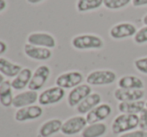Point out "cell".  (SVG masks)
<instances>
[{
	"instance_id": "cell-1",
	"label": "cell",
	"mask_w": 147,
	"mask_h": 137,
	"mask_svg": "<svg viewBox=\"0 0 147 137\" xmlns=\"http://www.w3.org/2000/svg\"><path fill=\"white\" fill-rule=\"evenodd\" d=\"M138 115L136 114H119L114 118L111 125L113 134L121 135L138 127Z\"/></svg>"
},
{
	"instance_id": "cell-2",
	"label": "cell",
	"mask_w": 147,
	"mask_h": 137,
	"mask_svg": "<svg viewBox=\"0 0 147 137\" xmlns=\"http://www.w3.org/2000/svg\"><path fill=\"white\" fill-rule=\"evenodd\" d=\"M71 44L77 50H90V49H101L104 46V41L98 35L81 34L73 37Z\"/></svg>"
},
{
	"instance_id": "cell-3",
	"label": "cell",
	"mask_w": 147,
	"mask_h": 137,
	"mask_svg": "<svg viewBox=\"0 0 147 137\" xmlns=\"http://www.w3.org/2000/svg\"><path fill=\"white\" fill-rule=\"evenodd\" d=\"M117 75L112 70H94L86 77V82L91 86H104L115 82Z\"/></svg>"
},
{
	"instance_id": "cell-4",
	"label": "cell",
	"mask_w": 147,
	"mask_h": 137,
	"mask_svg": "<svg viewBox=\"0 0 147 137\" xmlns=\"http://www.w3.org/2000/svg\"><path fill=\"white\" fill-rule=\"evenodd\" d=\"M87 125L88 123L86 117H83L82 115L73 116L63 122L61 132L66 136L76 135L78 133H81Z\"/></svg>"
},
{
	"instance_id": "cell-5",
	"label": "cell",
	"mask_w": 147,
	"mask_h": 137,
	"mask_svg": "<svg viewBox=\"0 0 147 137\" xmlns=\"http://www.w3.org/2000/svg\"><path fill=\"white\" fill-rule=\"evenodd\" d=\"M64 96H65V90L63 88L58 86L50 87L39 94L38 102L41 106H48L60 102L64 98Z\"/></svg>"
},
{
	"instance_id": "cell-6",
	"label": "cell",
	"mask_w": 147,
	"mask_h": 137,
	"mask_svg": "<svg viewBox=\"0 0 147 137\" xmlns=\"http://www.w3.org/2000/svg\"><path fill=\"white\" fill-rule=\"evenodd\" d=\"M83 81V75L79 71H69L60 74L56 78V86L63 89H73Z\"/></svg>"
},
{
	"instance_id": "cell-7",
	"label": "cell",
	"mask_w": 147,
	"mask_h": 137,
	"mask_svg": "<svg viewBox=\"0 0 147 137\" xmlns=\"http://www.w3.org/2000/svg\"><path fill=\"white\" fill-rule=\"evenodd\" d=\"M49 76H50V68L47 65H40L39 67H37L34 73L32 74V77L28 85L29 90H40L48 80Z\"/></svg>"
},
{
	"instance_id": "cell-8",
	"label": "cell",
	"mask_w": 147,
	"mask_h": 137,
	"mask_svg": "<svg viewBox=\"0 0 147 137\" xmlns=\"http://www.w3.org/2000/svg\"><path fill=\"white\" fill-rule=\"evenodd\" d=\"M92 93V89L89 84H80L69 92L67 102L70 107H77L80 102L84 100Z\"/></svg>"
},
{
	"instance_id": "cell-9",
	"label": "cell",
	"mask_w": 147,
	"mask_h": 137,
	"mask_svg": "<svg viewBox=\"0 0 147 137\" xmlns=\"http://www.w3.org/2000/svg\"><path fill=\"white\" fill-rule=\"evenodd\" d=\"M137 32V28L134 24L129 23V22H122V23L115 24L112 26L109 31L110 37L113 39H124L128 37H134V35Z\"/></svg>"
},
{
	"instance_id": "cell-10",
	"label": "cell",
	"mask_w": 147,
	"mask_h": 137,
	"mask_svg": "<svg viewBox=\"0 0 147 137\" xmlns=\"http://www.w3.org/2000/svg\"><path fill=\"white\" fill-rule=\"evenodd\" d=\"M27 42L31 45L44 48H54L56 46V40L55 38L49 33L44 32H34L28 35Z\"/></svg>"
},
{
	"instance_id": "cell-11",
	"label": "cell",
	"mask_w": 147,
	"mask_h": 137,
	"mask_svg": "<svg viewBox=\"0 0 147 137\" xmlns=\"http://www.w3.org/2000/svg\"><path fill=\"white\" fill-rule=\"evenodd\" d=\"M43 113V109L38 105H31L23 108H19L16 111L14 118L17 122H26L30 120H35L41 117Z\"/></svg>"
},
{
	"instance_id": "cell-12",
	"label": "cell",
	"mask_w": 147,
	"mask_h": 137,
	"mask_svg": "<svg viewBox=\"0 0 147 137\" xmlns=\"http://www.w3.org/2000/svg\"><path fill=\"white\" fill-rule=\"evenodd\" d=\"M111 112H112V108L109 104H107V103L99 104L98 106H96L94 109H92L90 112L86 114L87 123L93 124L103 121L110 116Z\"/></svg>"
},
{
	"instance_id": "cell-13",
	"label": "cell",
	"mask_w": 147,
	"mask_h": 137,
	"mask_svg": "<svg viewBox=\"0 0 147 137\" xmlns=\"http://www.w3.org/2000/svg\"><path fill=\"white\" fill-rule=\"evenodd\" d=\"M143 89H122L117 88L114 91V97L119 102L142 100L144 97Z\"/></svg>"
},
{
	"instance_id": "cell-14",
	"label": "cell",
	"mask_w": 147,
	"mask_h": 137,
	"mask_svg": "<svg viewBox=\"0 0 147 137\" xmlns=\"http://www.w3.org/2000/svg\"><path fill=\"white\" fill-rule=\"evenodd\" d=\"M24 53L27 57L33 60H38V61L48 60L52 56V52H51L50 49L34 46V45H31L29 43L24 45Z\"/></svg>"
},
{
	"instance_id": "cell-15",
	"label": "cell",
	"mask_w": 147,
	"mask_h": 137,
	"mask_svg": "<svg viewBox=\"0 0 147 137\" xmlns=\"http://www.w3.org/2000/svg\"><path fill=\"white\" fill-rule=\"evenodd\" d=\"M38 94L37 91H24V92L18 93L14 96L13 99V106L16 108H23L26 106H31L34 105V103L38 100Z\"/></svg>"
},
{
	"instance_id": "cell-16",
	"label": "cell",
	"mask_w": 147,
	"mask_h": 137,
	"mask_svg": "<svg viewBox=\"0 0 147 137\" xmlns=\"http://www.w3.org/2000/svg\"><path fill=\"white\" fill-rule=\"evenodd\" d=\"M62 124L63 122L58 118L47 120L39 128V137H50L58 132H61Z\"/></svg>"
},
{
	"instance_id": "cell-17",
	"label": "cell",
	"mask_w": 147,
	"mask_h": 137,
	"mask_svg": "<svg viewBox=\"0 0 147 137\" xmlns=\"http://www.w3.org/2000/svg\"><path fill=\"white\" fill-rule=\"evenodd\" d=\"M99 104H101V95L98 93H91L82 102L78 104L76 110L79 114H87Z\"/></svg>"
},
{
	"instance_id": "cell-18",
	"label": "cell",
	"mask_w": 147,
	"mask_h": 137,
	"mask_svg": "<svg viewBox=\"0 0 147 137\" xmlns=\"http://www.w3.org/2000/svg\"><path fill=\"white\" fill-rule=\"evenodd\" d=\"M146 108V102L143 100L129 101V102H119L118 110L123 114H138Z\"/></svg>"
},
{
	"instance_id": "cell-19",
	"label": "cell",
	"mask_w": 147,
	"mask_h": 137,
	"mask_svg": "<svg viewBox=\"0 0 147 137\" xmlns=\"http://www.w3.org/2000/svg\"><path fill=\"white\" fill-rule=\"evenodd\" d=\"M32 71L29 68H23L16 77L11 81L12 88L14 90H22L29 85V82L32 77Z\"/></svg>"
},
{
	"instance_id": "cell-20",
	"label": "cell",
	"mask_w": 147,
	"mask_h": 137,
	"mask_svg": "<svg viewBox=\"0 0 147 137\" xmlns=\"http://www.w3.org/2000/svg\"><path fill=\"white\" fill-rule=\"evenodd\" d=\"M11 81L5 80L0 85V104L3 107H10L13 105V93Z\"/></svg>"
},
{
	"instance_id": "cell-21",
	"label": "cell",
	"mask_w": 147,
	"mask_h": 137,
	"mask_svg": "<svg viewBox=\"0 0 147 137\" xmlns=\"http://www.w3.org/2000/svg\"><path fill=\"white\" fill-rule=\"evenodd\" d=\"M144 82L135 75L122 76L118 80V88L122 89H143Z\"/></svg>"
},
{
	"instance_id": "cell-22",
	"label": "cell",
	"mask_w": 147,
	"mask_h": 137,
	"mask_svg": "<svg viewBox=\"0 0 147 137\" xmlns=\"http://www.w3.org/2000/svg\"><path fill=\"white\" fill-rule=\"evenodd\" d=\"M23 69L20 65L12 63L6 58H0V73L7 77H16Z\"/></svg>"
},
{
	"instance_id": "cell-23",
	"label": "cell",
	"mask_w": 147,
	"mask_h": 137,
	"mask_svg": "<svg viewBox=\"0 0 147 137\" xmlns=\"http://www.w3.org/2000/svg\"><path fill=\"white\" fill-rule=\"evenodd\" d=\"M107 133L106 124L102 122L88 124L81 132V137H102Z\"/></svg>"
},
{
	"instance_id": "cell-24",
	"label": "cell",
	"mask_w": 147,
	"mask_h": 137,
	"mask_svg": "<svg viewBox=\"0 0 147 137\" xmlns=\"http://www.w3.org/2000/svg\"><path fill=\"white\" fill-rule=\"evenodd\" d=\"M103 5V0H77L76 8L79 12H88L98 9Z\"/></svg>"
},
{
	"instance_id": "cell-25",
	"label": "cell",
	"mask_w": 147,
	"mask_h": 137,
	"mask_svg": "<svg viewBox=\"0 0 147 137\" xmlns=\"http://www.w3.org/2000/svg\"><path fill=\"white\" fill-rule=\"evenodd\" d=\"M132 0H103V5L110 10H117L127 6Z\"/></svg>"
},
{
	"instance_id": "cell-26",
	"label": "cell",
	"mask_w": 147,
	"mask_h": 137,
	"mask_svg": "<svg viewBox=\"0 0 147 137\" xmlns=\"http://www.w3.org/2000/svg\"><path fill=\"white\" fill-rule=\"evenodd\" d=\"M134 42L136 44H145L147 43V26H143L140 29H138L136 34L133 37Z\"/></svg>"
},
{
	"instance_id": "cell-27",
	"label": "cell",
	"mask_w": 147,
	"mask_h": 137,
	"mask_svg": "<svg viewBox=\"0 0 147 137\" xmlns=\"http://www.w3.org/2000/svg\"><path fill=\"white\" fill-rule=\"evenodd\" d=\"M138 127L140 130L146 132L147 131V109H143L138 114Z\"/></svg>"
},
{
	"instance_id": "cell-28",
	"label": "cell",
	"mask_w": 147,
	"mask_h": 137,
	"mask_svg": "<svg viewBox=\"0 0 147 137\" xmlns=\"http://www.w3.org/2000/svg\"><path fill=\"white\" fill-rule=\"evenodd\" d=\"M134 66L136 70L143 74H147V56L146 57L138 58L134 61Z\"/></svg>"
},
{
	"instance_id": "cell-29",
	"label": "cell",
	"mask_w": 147,
	"mask_h": 137,
	"mask_svg": "<svg viewBox=\"0 0 147 137\" xmlns=\"http://www.w3.org/2000/svg\"><path fill=\"white\" fill-rule=\"evenodd\" d=\"M118 137H145V132L142 130H132V131L126 132Z\"/></svg>"
},
{
	"instance_id": "cell-30",
	"label": "cell",
	"mask_w": 147,
	"mask_h": 137,
	"mask_svg": "<svg viewBox=\"0 0 147 137\" xmlns=\"http://www.w3.org/2000/svg\"><path fill=\"white\" fill-rule=\"evenodd\" d=\"M131 3L134 7H141L147 5V0H132Z\"/></svg>"
},
{
	"instance_id": "cell-31",
	"label": "cell",
	"mask_w": 147,
	"mask_h": 137,
	"mask_svg": "<svg viewBox=\"0 0 147 137\" xmlns=\"http://www.w3.org/2000/svg\"><path fill=\"white\" fill-rule=\"evenodd\" d=\"M6 50H7V45H6V43L0 40V55L5 53Z\"/></svg>"
},
{
	"instance_id": "cell-32",
	"label": "cell",
	"mask_w": 147,
	"mask_h": 137,
	"mask_svg": "<svg viewBox=\"0 0 147 137\" xmlns=\"http://www.w3.org/2000/svg\"><path fill=\"white\" fill-rule=\"evenodd\" d=\"M6 5H7V4H6V1H5V0H0V12L3 11V10L5 9V8H6Z\"/></svg>"
},
{
	"instance_id": "cell-33",
	"label": "cell",
	"mask_w": 147,
	"mask_h": 137,
	"mask_svg": "<svg viewBox=\"0 0 147 137\" xmlns=\"http://www.w3.org/2000/svg\"><path fill=\"white\" fill-rule=\"evenodd\" d=\"M43 1V0H27L28 3L30 4H36V3H39V2Z\"/></svg>"
},
{
	"instance_id": "cell-34",
	"label": "cell",
	"mask_w": 147,
	"mask_h": 137,
	"mask_svg": "<svg viewBox=\"0 0 147 137\" xmlns=\"http://www.w3.org/2000/svg\"><path fill=\"white\" fill-rule=\"evenodd\" d=\"M142 21H143L144 25L147 26V14H146V15H144V17H143V19H142Z\"/></svg>"
},
{
	"instance_id": "cell-35",
	"label": "cell",
	"mask_w": 147,
	"mask_h": 137,
	"mask_svg": "<svg viewBox=\"0 0 147 137\" xmlns=\"http://www.w3.org/2000/svg\"><path fill=\"white\" fill-rule=\"evenodd\" d=\"M4 81H5V80H4V76L2 75L1 73H0V85H1Z\"/></svg>"
},
{
	"instance_id": "cell-36",
	"label": "cell",
	"mask_w": 147,
	"mask_h": 137,
	"mask_svg": "<svg viewBox=\"0 0 147 137\" xmlns=\"http://www.w3.org/2000/svg\"><path fill=\"white\" fill-rule=\"evenodd\" d=\"M145 137H147V131L145 132Z\"/></svg>"
},
{
	"instance_id": "cell-37",
	"label": "cell",
	"mask_w": 147,
	"mask_h": 137,
	"mask_svg": "<svg viewBox=\"0 0 147 137\" xmlns=\"http://www.w3.org/2000/svg\"><path fill=\"white\" fill-rule=\"evenodd\" d=\"M146 109H147V101H146Z\"/></svg>"
}]
</instances>
